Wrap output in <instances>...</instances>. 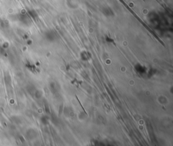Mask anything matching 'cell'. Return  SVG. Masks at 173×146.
Segmentation results:
<instances>
[{"mask_svg":"<svg viewBox=\"0 0 173 146\" xmlns=\"http://www.w3.org/2000/svg\"><path fill=\"white\" fill-rule=\"evenodd\" d=\"M143 1H144V2H145V0H143Z\"/></svg>","mask_w":173,"mask_h":146,"instance_id":"6da1fadb","label":"cell"}]
</instances>
